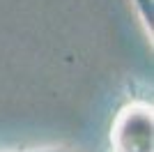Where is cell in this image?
I'll return each instance as SVG.
<instances>
[{
    "mask_svg": "<svg viewBox=\"0 0 154 152\" xmlns=\"http://www.w3.org/2000/svg\"><path fill=\"white\" fill-rule=\"evenodd\" d=\"M113 152H152L154 150V115L145 99L127 101L110 125Z\"/></svg>",
    "mask_w": 154,
    "mask_h": 152,
    "instance_id": "1",
    "label": "cell"
},
{
    "mask_svg": "<svg viewBox=\"0 0 154 152\" xmlns=\"http://www.w3.org/2000/svg\"><path fill=\"white\" fill-rule=\"evenodd\" d=\"M134 2H136V7H138L143 25H145L147 32L152 35V0H134Z\"/></svg>",
    "mask_w": 154,
    "mask_h": 152,
    "instance_id": "2",
    "label": "cell"
}]
</instances>
